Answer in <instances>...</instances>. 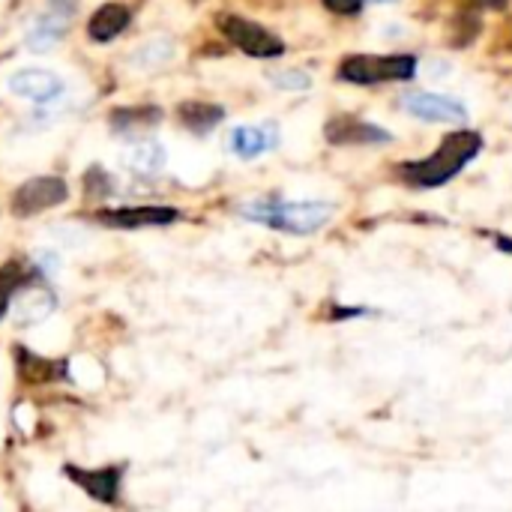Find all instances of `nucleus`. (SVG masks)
Listing matches in <instances>:
<instances>
[{"label":"nucleus","instance_id":"obj_1","mask_svg":"<svg viewBox=\"0 0 512 512\" xmlns=\"http://www.w3.org/2000/svg\"><path fill=\"white\" fill-rule=\"evenodd\" d=\"M480 150H483V138L477 132L459 129V132L447 135L432 156H426L420 162H405L399 174L414 189H438V186L450 183L456 174H462V168L468 162H474Z\"/></svg>","mask_w":512,"mask_h":512},{"label":"nucleus","instance_id":"obj_2","mask_svg":"<svg viewBox=\"0 0 512 512\" xmlns=\"http://www.w3.org/2000/svg\"><path fill=\"white\" fill-rule=\"evenodd\" d=\"M336 207L327 201H279V198H261L252 204L240 207V216L282 231V234H294V237H309L315 231H321L330 219H333Z\"/></svg>","mask_w":512,"mask_h":512},{"label":"nucleus","instance_id":"obj_3","mask_svg":"<svg viewBox=\"0 0 512 512\" xmlns=\"http://www.w3.org/2000/svg\"><path fill=\"white\" fill-rule=\"evenodd\" d=\"M417 75L414 54H354L342 60L339 78L351 84H384V81H408Z\"/></svg>","mask_w":512,"mask_h":512},{"label":"nucleus","instance_id":"obj_4","mask_svg":"<svg viewBox=\"0 0 512 512\" xmlns=\"http://www.w3.org/2000/svg\"><path fill=\"white\" fill-rule=\"evenodd\" d=\"M402 111L411 114L414 120H426V123H465L468 120V108L453 99V96H441V93H405L399 99Z\"/></svg>","mask_w":512,"mask_h":512},{"label":"nucleus","instance_id":"obj_5","mask_svg":"<svg viewBox=\"0 0 512 512\" xmlns=\"http://www.w3.org/2000/svg\"><path fill=\"white\" fill-rule=\"evenodd\" d=\"M69 195L66 183L60 177H33L21 183L12 195V213L15 216H36L42 210H51L63 204Z\"/></svg>","mask_w":512,"mask_h":512},{"label":"nucleus","instance_id":"obj_6","mask_svg":"<svg viewBox=\"0 0 512 512\" xmlns=\"http://www.w3.org/2000/svg\"><path fill=\"white\" fill-rule=\"evenodd\" d=\"M219 27H222V33H225L237 48H243V51L252 54V57H279V54L285 51V45H282L279 36H273L270 30H264L261 24H255V21H249V18L228 15V18L219 21Z\"/></svg>","mask_w":512,"mask_h":512},{"label":"nucleus","instance_id":"obj_7","mask_svg":"<svg viewBox=\"0 0 512 512\" xmlns=\"http://www.w3.org/2000/svg\"><path fill=\"white\" fill-rule=\"evenodd\" d=\"M9 90L18 96V99H27V102H36V105H45V102H54L63 96L66 84L57 72L51 69H39V66H30V69H18L9 75Z\"/></svg>","mask_w":512,"mask_h":512},{"label":"nucleus","instance_id":"obj_8","mask_svg":"<svg viewBox=\"0 0 512 512\" xmlns=\"http://www.w3.org/2000/svg\"><path fill=\"white\" fill-rule=\"evenodd\" d=\"M324 135L330 138V144H390L393 135L369 120L351 117V114H339L324 126Z\"/></svg>","mask_w":512,"mask_h":512},{"label":"nucleus","instance_id":"obj_9","mask_svg":"<svg viewBox=\"0 0 512 512\" xmlns=\"http://www.w3.org/2000/svg\"><path fill=\"white\" fill-rule=\"evenodd\" d=\"M279 144V126L276 123H255V126H237L231 132V153L243 162L258 159L270 153Z\"/></svg>","mask_w":512,"mask_h":512},{"label":"nucleus","instance_id":"obj_10","mask_svg":"<svg viewBox=\"0 0 512 512\" xmlns=\"http://www.w3.org/2000/svg\"><path fill=\"white\" fill-rule=\"evenodd\" d=\"M69 15H72V12L57 9V6H48V12L36 15V18L30 21L27 33H24L27 48H30V51H48V48H54V45L63 39L66 27H69Z\"/></svg>","mask_w":512,"mask_h":512},{"label":"nucleus","instance_id":"obj_11","mask_svg":"<svg viewBox=\"0 0 512 512\" xmlns=\"http://www.w3.org/2000/svg\"><path fill=\"white\" fill-rule=\"evenodd\" d=\"M177 219V210L171 207H120V210H102L99 222L108 228H150V225H168Z\"/></svg>","mask_w":512,"mask_h":512},{"label":"nucleus","instance_id":"obj_12","mask_svg":"<svg viewBox=\"0 0 512 512\" xmlns=\"http://www.w3.org/2000/svg\"><path fill=\"white\" fill-rule=\"evenodd\" d=\"M12 306H15V315L21 318V324H33V321H42L54 312L57 300L54 294L45 288V285H36V282H24L15 297H12Z\"/></svg>","mask_w":512,"mask_h":512},{"label":"nucleus","instance_id":"obj_13","mask_svg":"<svg viewBox=\"0 0 512 512\" xmlns=\"http://www.w3.org/2000/svg\"><path fill=\"white\" fill-rule=\"evenodd\" d=\"M123 165L132 171V174H141V177H153L162 171L165 165V150L159 141L153 138H138L132 141L126 150H123Z\"/></svg>","mask_w":512,"mask_h":512},{"label":"nucleus","instance_id":"obj_14","mask_svg":"<svg viewBox=\"0 0 512 512\" xmlns=\"http://www.w3.org/2000/svg\"><path fill=\"white\" fill-rule=\"evenodd\" d=\"M69 480H75L90 498L96 501H114L117 495V483H120V468H102V471H78V468H66Z\"/></svg>","mask_w":512,"mask_h":512},{"label":"nucleus","instance_id":"obj_15","mask_svg":"<svg viewBox=\"0 0 512 512\" xmlns=\"http://www.w3.org/2000/svg\"><path fill=\"white\" fill-rule=\"evenodd\" d=\"M126 27H129V9L120 6V3H105V6H99V9L93 12L87 30H90V39H96V42H111V39H117Z\"/></svg>","mask_w":512,"mask_h":512},{"label":"nucleus","instance_id":"obj_16","mask_svg":"<svg viewBox=\"0 0 512 512\" xmlns=\"http://www.w3.org/2000/svg\"><path fill=\"white\" fill-rule=\"evenodd\" d=\"M174 57V42L168 36H156V39H147L144 45H138L129 57V63L141 72H156L162 69L168 60Z\"/></svg>","mask_w":512,"mask_h":512},{"label":"nucleus","instance_id":"obj_17","mask_svg":"<svg viewBox=\"0 0 512 512\" xmlns=\"http://www.w3.org/2000/svg\"><path fill=\"white\" fill-rule=\"evenodd\" d=\"M225 111L213 102H183L180 105V120L195 129V132H210L222 123Z\"/></svg>","mask_w":512,"mask_h":512},{"label":"nucleus","instance_id":"obj_18","mask_svg":"<svg viewBox=\"0 0 512 512\" xmlns=\"http://www.w3.org/2000/svg\"><path fill=\"white\" fill-rule=\"evenodd\" d=\"M24 282H27V276H24V270H21L18 264H6V267L0 270V318L6 315V309L12 306L15 291H18Z\"/></svg>","mask_w":512,"mask_h":512},{"label":"nucleus","instance_id":"obj_19","mask_svg":"<svg viewBox=\"0 0 512 512\" xmlns=\"http://www.w3.org/2000/svg\"><path fill=\"white\" fill-rule=\"evenodd\" d=\"M270 81L282 90H306L312 84V78L300 69H282V72H273Z\"/></svg>","mask_w":512,"mask_h":512},{"label":"nucleus","instance_id":"obj_20","mask_svg":"<svg viewBox=\"0 0 512 512\" xmlns=\"http://www.w3.org/2000/svg\"><path fill=\"white\" fill-rule=\"evenodd\" d=\"M333 12H339V15H357L360 9H363V3L366 0H324Z\"/></svg>","mask_w":512,"mask_h":512},{"label":"nucleus","instance_id":"obj_21","mask_svg":"<svg viewBox=\"0 0 512 512\" xmlns=\"http://www.w3.org/2000/svg\"><path fill=\"white\" fill-rule=\"evenodd\" d=\"M363 315H369V309H363V306H351V309L339 306V309L333 312V321H345V318H363Z\"/></svg>","mask_w":512,"mask_h":512},{"label":"nucleus","instance_id":"obj_22","mask_svg":"<svg viewBox=\"0 0 512 512\" xmlns=\"http://www.w3.org/2000/svg\"><path fill=\"white\" fill-rule=\"evenodd\" d=\"M477 3H483V6H489V9H504V6H507V0H477Z\"/></svg>","mask_w":512,"mask_h":512},{"label":"nucleus","instance_id":"obj_23","mask_svg":"<svg viewBox=\"0 0 512 512\" xmlns=\"http://www.w3.org/2000/svg\"><path fill=\"white\" fill-rule=\"evenodd\" d=\"M498 246H501L504 252H510L512 255V240H507V237H498Z\"/></svg>","mask_w":512,"mask_h":512},{"label":"nucleus","instance_id":"obj_24","mask_svg":"<svg viewBox=\"0 0 512 512\" xmlns=\"http://www.w3.org/2000/svg\"><path fill=\"white\" fill-rule=\"evenodd\" d=\"M375 3H390V0H375Z\"/></svg>","mask_w":512,"mask_h":512}]
</instances>
